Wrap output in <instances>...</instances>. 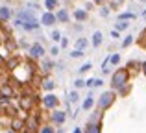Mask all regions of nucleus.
<instances>
[{
  "mask_svg": "<svg viewBox=\"0 0 146 133\" xmlns=\"http://www.w3.org/2000/svg\"><path fill=\"white\" fill-rule=\"evenodd\" d=\"M126 79H128V72H126L124 68H120V70H117L113 74V81H111V83H113L115 89H120V87L126 83Z\"/></svg>",
  "mask_w": 146,
  "mask_h": 133,
  "instance_id": "f257e3e1",
  "label": "nucleus"
},
{
  "mask_svg": "<svg viewBox=\"0 0 146 133\" xmlns=\"http://www.w3.org/2000/svg\"><path fill=\"white\" fill-rule=\"evenodd\" d=\"M113 100H115V94L113 93H104L102 98H100V102H98V105L102 109H107L111 104H113Z\"/></svg>",
  "mask_w": 146,
  "mask_h": 133,
  "instance_id": "f03ea898",
  "label": "nucleus"
},
{
  "mask_svg": "<svg viewBox=\"0 0 146 133\" xmlns=\"http://www.w3.org/2000/svg\"><path fill=\"white\" fill-rule=\"evenodd\" d=\"M30 56H32V58H43L44 56V48L41 46V44H33V46L30 48Z\"/></svg>",
  "mask_w": 146,
  "mask_h": 133,
  "instance_id": "7ed1b4c3",
  "label": "nucleus"
},
{
  "mask_svg": "<svg viewBox=\"0 0 146 133\" xmlns=\"http://www.w3.org/2000/svg\"><path fill=\"white\" fill-rule=\"evenodd\" d=\"M85 133H102V126H100V122H89L85 128Z\"/></svg>",
  "mask_w": 146,
  "mask_h": 133,
  "instance_id": "20e7f679",
  "label": "nucleus"
},
{
  "mask_svg": "<svg viewBox=\"0 0 146 133\" xmlns=\"http://www.w3.org/2000/svg\"><path fill=\"white\" fill-rule=\"evenodd\" d=\"M57 102H59V100H57V98L54 96V94H48V96H44V105H46V107H50V109L56 107Z\"/></svg>",
  "mask_w": 146,
  "mask_h": 133,
  "instance_id": "39448f33",
  "label": "nucleus"
},
{
  "mask_svg": "<svg viewBox=\"0 0 146 133\" xmlns=\"http://www.w3.org/2000/svg\"><path fill=\"white\" fill-rule=\"evenodd\" d=\"M54 22H56V15L54 13H44L43 15V24L44 26H52Z\"/></svg>",
  "mask_w": 146,
  "mask_h": 133,
  "instance_id": "423d86ee",
  "label": "nucleus"
},
{
  "mask_svg": "<svg viewBox=\"0 0 146 133\" xmlns=\"http://www.w3.org/2000/svg\"><path fill=\"white\" fill-rule=\"evenodd\" d=\"M52 118H54V122L61 124V122H63V120H65V113H63V111H54Z\"/></svg>",
  "mask_w": 146,
  "mask_h": 133,
  "instance_id": "0eeeda50",
  "label": "nucleus"
},
{
  "mask_svg": "<svg viewBox=\"0 0 146 133\" xmlns=\"http://www.w3.org/2000/svg\"><path fill=\"white\" fill-rule=\"evenodd\" d=\"M9 17H11V9L9 7H0V19H2V21H7Z\"/></svg>",
  "mask_w": 146,
  "mask_h": 133,
  "instance_id": "6e6552de",
  "label": "nucleus"
},
{
  "mask_svg": "<svg viewBox=\"0 0 146 133\" xmlns=\"http://www.w3.org/2000/svg\"><path fill=\"white\" fill-rule=\"evenodd\" d=\"M21 104H22V107H24V109H30L33 105V98L32 96H26V98H22Z\"/></svg>",
  "mask_w": 146,
  "mask_h": 133,
  "instance_id": "1a4fd4ad",
  "label": "nucleus"
},
{
  "mask_svg": "<svg viewBox=\"0 0 146 133\" xmlns=\"http://www.w3.org/2000/svg\"><path fill=\"white\" fill-rule=\"evenodd\" d=\"M13 94V91H11V87H2V91H0V98H7V96H11Z\"/></svg>",
  "mask_w": 146,
  "mask_h": 133,
  "instance_id": "9d476101",
  "label": "nucleus"
},
{
  "mask_svg": "<svg viewBox=\"0 0 146 133\" xmlns=\"http://www.w3.org/2000/svg\"><path fill=\"white\" fill-rule=\"evenodd\" d=\"M26 126H28V133H33V131L37 130V122H35V118H30Z\"/></svg>",
  "mask_w": 146,
  "mask_h": 133,
  "instance_id": "9b49d317",
  "label": "nucleus"
},
{
  "mask_svg": "<svg viewBox=\"0 0 146 133\" xmlns=\"http://www.w3.org/2000/svg\"><path fill=\"white\" fill-rule=\"evenodd\" d=\"M57 19H59L61 22H68V13H67L65 9H61L59 13H57Z\"/></svg>",
  "mask_w": 146,
  "mask_h": 133,
  "instance_id": "f8f14e48",
  "label": "nucleus"
},
{
  "mask_svg": "<svg viewBox=\"0 0 146 133\" xmlns=\"http://www.w3.org/2000/svg\"><path fill=\"white\" fill-rule=\"evenodd\" d=\"M100 43H102V33H100V32H96V33L93 35V44H94V46H98Z\"/></svg>",
  "mask_w": 146,
  "mask_h": 133,
  "instance_id": "ddd939ff",
  "label": "nucleus"
},
{
  "mask_svg": "<svg viewBox=\"0 0 146 133\" xmlns=\"http://www.w3.org/2000/svg\"><path fill=\"white\" fill-rule=\"evenodd\" d=\"M11 126H13V130H15V131H19V130H22V120H19V118H15V120H13V124H11Z\"/></svg>",
  "mask_w": 146,
  "mask_h": 133,
  "instance_id": "4468645a",
  "label": "nucleus"
},
{
  "mask_svg": "<svg viewBox=\"0 0 146 133\" xmlns=\"http://www.w3.org/2000/svg\"><path fill=\"white\" fill-rule=\"evenodd\" d=\"M87 85L89 87H98V85H102V79H89Z\"/></svg>",
  "mask_w": 146,
  "mask_h": 133,
  "instance_id": "2eb2a0df",
  "label": "nucleus"
},
{
  "mask_svg": "<svg viewBox=\"0 0 146 133\" xmlns=\"http://www.w3.org/2000/svg\"><path fill=\"white\" fill-rule=\"evenodd\" d=\"M19 63H21L19 59H11V61H7V68H11V70H15V67H17Z\"/></svg>",
  "mask_w": 146,
  "mask_h": 133,
  "instance_id": "dca6fc26",
  "label": "nucleus"
},
{
  "mask_svg": "<svg viewBox=\"0 0 146 133\" xmlns=\"http://www.w3.org/2000/svg\"><path fill=\"white\" fill-rule=\"evenodd\" d=\"M85 17H87V13H85V11H82V9H78V11H76V19H78V21H83Z\"/></svg>",
  "mask_w": 146,
  "mask_h": 133,
  "instance_id": "f3484780",
  "label": "nucleus"
},
{
  "mask_svg": "<svg viewBox=\"0 0 146 133\" xmlns=\"http://www.w3.org/2000/svg\"><path fill=\"white\" fill-rule=\"evenodd\" d=\"M91 105H93V96H89L85 102H83V109H89Z\"/></svg>",
  "mask_w": 146,
  "mask_h": 133,
  "instance_id": "a211bd4d",
  "label": "nucleus"
},
{
  "mask_svg": "<svg viewBox=\"0 0 146 133\" xmlns=\"http://www.w3.org/2000/svg\"><path fill=\"white\" fill-rule=\"evenodd\" d=\"M76 46H78V50H82V48L87 46V41H85V39H80L78 43H76Z\"/></svg>",
  "mask_w": 146,
  "mask_h": 133,
  "instance_id": "6ab92c4d",
  "label": "nucleus"
},
{
  "mask_svg": "<svg viewBox=\"0 0 146 133\" xmlns=\"http://www.w3.org/2000/svg\"><path fill=\"white\" fill-rule=\"evenodd\" d=\"M54 85H56V83H54L52 79H46V81H44V89H48V91L54 89Z\"/></svg>",
  "mask_w": 146,
  "mask_h": 133,
  "instance_id": "aec40b11",
  "label": "nucleus"
},
{
  "mask_svg": "<svg viewBox=\"0 0 146 133\" xmlns=\"http://www.w3.org/2000/svg\"><path fill=\"white\" fill-rule=\"evenodd\" d=\"M56 4H57V0H46V7H48V9H54Z\"/></svg>",
  "mask_w": 146,
  "mask_h": 133,
  "instance_id": "412c9836",
  "label": "nucleus"
},
{
  "mask_svg": "<svg viewBox=\"0 0 146 133\" xmlns=\"http://www.w3.org/2000/svg\"><path fill=\"white\" fill-rule=\"evenodd\" d=\"M50 68H52V63H50V61H44V63H43V70H44V72H48Z\"/></svg>",
  "mask_w": 146,
  "mask_h": 133,
  "instance_id": "4be33fe9",
  "label": "nucleus"
},
{
  "mask_svg": "<svg viewBox=\"0 0 146 133\" xmlns=\"http://www.w3.org/2000/svg\"><path fill=\"white\" fill-rule=\"evenodd\" d=\"M6 48L7 50H15V43L13 41H6Z\"/></svg>",
  "mask_w": 146,
  "mask_h": 133,
  "instance_id": "5701e85b",
  "label": "nucleus"
},
{
  "mask_svg": "<svg viewBox=\"0 0 146 133\" xmlns=\"http://www.w3.org/2000/svg\"><path fill=\"white\" fill-rule=\"evenodd\" d=\"M117 28H118V30H126V28H128V24L120 21V22H118V24H117Z\"/></svg>",
  "mask_w": 146,
  "mask_h": 133,
  "instance_id": "b1692460",
  "label": "nucleus"
},
{
  "mask_svg": "<svg viewBox=\"0 0 146 133\" xmlns=\"http://www.w3.org/2000/svg\"><path fill=\"white\" fill-rule=\"evenodd\" d=\"M70 56H72V58H80V56H83V52H82V50H74Z\"/></svg>",
  "mask_w": 146,
  "mask_h": 133,
  "instance_id": "393cba45",
  "label": "nucleus"
},
{
  "mask_svg": "<svg viewBox=\"0 0 146 133\" xmlns=\"http://www.w3.org/2000/svg\"><path fill=\"white\" fill-rule=\"evenodd\" d=\"M41 133H54V130H52L50 126H44L43 130H41Z\"/></svg>",
  "mask_w": 146,
  "mask_h": 133,
  "instance_id": "a878e982",
  "label": "nucleus"
},
{
  "mask_svg": "<svg viewBox=\"0 0 146 133\" xmlns=\"http://www.w3.org/2000/svg\"><path fill=\"white\" fill-rule=\"evenodd\" d=\"M89 68H91V65H89V63H85V65H83V67H80L78 70H80V72H85V70H89Z\"/></svg>",
  "mask_w": 146,
  "mask_h": 133,
  "instance_id": "bb28decb",
  "label": "nucleus"
},
{
  "mask_svg": "<svg viewBox=\"0 0 146 133\" xmlns=\"http://www.w3.org/2000/svg\"><path fill=\"white\" fill-rule=\"evenodd\" d=\"M124 19H133V13H124V15H120V21H124Z\"/></svg>",
  "mask_w": 146,
  "mask_h": 133,
  "instance_id": "cd10ccee",
  "label": "nucleus"
},
{
  "mask_svg": "<svg viewBox=\"0 0 146 133\" xmlns=\"http://www.w3.org/2000/svg\"><path fill=\"white\" fill-rule=\"evenodd\" d=\"M52 39H54V41L59 39V32H57V30H54V32H52Z\"/></svg>",
  "mask_w": 146,
  "mask_h": 133,
  "instance_id": "c85d7f7f",
  "label": "nucleus"
},
{
  "mask_svg": "<svg viewBox=\"0 0 146 133\" xmlns=\"http://www.w3.org/2000/svg\"><path fill=\"white\" fill-rule=\"evenodd\" d=\"M76 100H78V94L72 91V93H70V102H76Z\"/></svg>",
  "mask_w": 146,
  "mask_h": 133,
  "instance_id": "c756f323",
  "label": "nucleus"
},
{
  "mask_svg": "<svg viewBox=\"0 0 146 133\" xmlns=\"http://www.w3.org/2000/svg\"><path fill=\"white\" fill-rule=\"evenodd\" d=\"M109 61L111 63H118V61H120V58H118V56H113V58H109Z\"/></svg>",
  "mask_w": 146,
  "mask_h": 133,
  "instance_id": "7c9ffc66",
  "label": "nucleus"
},
{
  "mask_svg": "<svg viewBox=\"0 0 146 133\" xmlns=\"http://www.w3.org/2000/svg\"><path fill=\"white\" fill-rule=\"evenodd\" d=\"M83 85H87L83 79H78V81H76V87H83Z\"/></svg>",
  "mask_w": 146,
  "mask_h": 133,
  "instance_id": "2f4dec72",
  "label": "nucleus"
},
{
  "mask_svg": "<svg viewBox=\"0 0 146 133\" xmlns=\"http://www.w3.org/2000/svg\"><path fill=\"white\" fill-rule=\"evenodd\" d=\"M128 44H131V37H126V41H124V46H128Z\"/></svg>",
  "mask_w": 146,
  "mask_h": 133,
  "instance_id": "473e14b6",
  "label": "nucleus"
},
{
  "mask_svg": "<svg viewBox=\"0 0 146 133\" xmlns=\"http://www.w3.org/2000/svg\"><path fill=\"white\" fill-rule=\"evenodd\" d=\"M143 70H144V74H146V61L143 63Z\"/></svg>",
  "mask_w": 146,
  "mask_h": 133,
  "instance_id": "72a5a7b5",
  "label": "nucleus"
},
{
  "mask_svg": "<svg viewBox=\"0 0 146 133\" xmlns=\"http://www.w3.org/2000/svg\"><path fill=\"white\" fill-rule=\"evenodd\" d=\"M74 133H82V131H80V128H76V130H74Z\"/></svg>",
  "mask_w": 146,
  "mask_h": 133,
  "instance_id": "f704fd0d",
  "label": "nucleus"
},
{
  "mask_svg": "<svg viewBox=\"0 0 146 133\" xmlns=\"http://www.w3.org/2000/svg\"><path fill=\"white\" fill-rule=\"evenodd\" d=\"M2 65H4V59H2V58H0V67H2Z\"/></svg>",
  "mask_w": 146,
  "mask_h": 133,
  "instance_id": "c9c22d12",
  "label": "nucleus"
},
{
  "mask_svg": "<svg viewBox=\"0 0 146 133\" xmlns=\"http://www.w3.org/2000/svg\"><path fill=\"white\" fill-rule=\"evenodd\" d=\"M96 2H106V0H96Z\"/></svg>",
  "mask_w": 146,
  "mask_h": 133,
  "instance_id": "e433bc0d",
  "label": "nucleus"
},
{
  "mask_svg": "<svg viewBox=\"0 0 146 133\" xmlns=\"http://www.w3.org/2000/svg\"><path fill=\"white\" fill-rule=\"evenodd\" d=\"M143 17H144V19H146V13H144V15H143Z\"/></svg>",
  "mask_w": 146,
  "mask_h": 133,
  "instance_id": "4c0bfd02",
  "label": "nucleus"
},
{
  "mask_svg": "<svg viewBox=\"0 0 146 133\" xmlns=\"http://www.w3.org/2000/svg\"><path fill=\"white\" fill-rule=\"evenodd\" d=\"M0 81H2V78H0Z\"/></svg>",
  "mask_w": 146,
  "mask_h": 133,
  "instance_id": "58836bf2",
  "label": "nucleus"
},
{
  "mask_svg": "<svg viewBox=\"0 0 146 133\" xmlns=\"http://www.w3.org/2000/svg\"><path fill=\"white\" fill-rule=\"evenodd\" d=\"M144 2H146V0H144Z\"/></svg>",
  "mask_w": 146,
  "mask_h": 133,
  "instance_id": "ea45409f",
  "label": "nucleus"
}]
</instances>
